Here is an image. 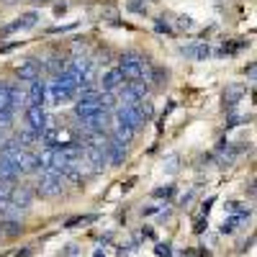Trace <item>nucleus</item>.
Listing matches in <instances>:
<instances>
[{
    "label": "nucleus",
    "instance_id": "nucleus-1",
    "mask_svg": "<svg viewBox=\"0 0 257 257\" xmlns=\"http://www.w3.org/2000/svg\"><path fill=\"white\" fill-rule=\"evenodd\" d=\"M118 72H121L123 80H128V82H142V80H147L149 67H147L144 57H139V54H134V52H128V54H123L121 62H118Z\"/></svg>",
    "mask_w": 257,
    "mask_h": 257
},
{
    "label": "nucleus",
    "instance_id": "nucleus-2",
    "mask_svg": "<svg viewBox=\"0 0 257 257\" xmlns=\"http://www.w3.org/2000/svg\"><path fill=\"white\" fill-rule=\"evenodd\" d=\"M62 190H64L62 175L52 173V170H44V173L39 175V180H36V193H39V196H44V198H57Z\"/></svg>",
    "mask_w": 257,
    "mask_h": 257
},
{
    "label": "nucleus",
    "instance_id": "nucleus-3",
    "mask_svg": "<svg viewBox=\"0 0 257 257\" xmlns=\"http://www.w3.org/2000/svg\"><path fill=\"white\" fill-rule=\"evenodd\" d=\"M144 98H147V85H142V82H128L121 88V105H132L134 108Z\"/></svg>",
    "mask_w": 257,
    "mask_h": 257
},
{
    "label": "nucleus",
    "instance_id": "nucleus-4",
    "mask_svg": "<svg viewBox=\"0 0 257 257\" xmlns=\"http://www.w3.org/2000/svg\"><path fill=\"white\" fill-rule=\"evenodd\" d=\"M98 113H103L98 98H80V100L75 103V116H77L80 121L93 118V116H98Z\"/></svg>",
    "mask_w": 257,
    "mask_h": 257
},
{
    "label": "nucleus",
    "instance_id": "nucleus-5",
    "mask_svg": "<svg viewBox=\"0 0 257 257\" xmlns=\"http://www.w3.org/2000/svg\"><path fill=\"white\" fill-rule=\"evenodd\" d=\"M26 121H29V128L31 132H44L47 128V113H44V105H29L26 108Z\"/></svg>",
    "mask_w": 257,
    "mask_h": 257
},
{
    "label": "nucleus",
    "instance_id": "nucleus-6",
    "mask_svg": "<svg viewBox=\"0 0 257 257\" xmlns=\"http://www.w3.org/2000/svg\"><path fill=\"white\" fill-rule=\"evenodd\" d=\"M11 206L13 208H29L31 203H34V190L29 188V185H16L13 190H11Z\"/></svg>",
    "mask_w": 257,
    "mask_h": 257
},
{
    "label": "nucleus",
    "instance_id": "nucleus-7",
    "mask_svg": "<svg viewBox=\"0 0 257 257\" xmlns=\"http://www.w3.org/2000/svg\"><path fill=\"white\" fill-rule=\"evenodd\" d=\"M116 121L123 123V126H128V128H134V132L144 123V121L139 118L137 108H132V105H118V108H116Z\"/></svg>",
    "mask_w": 257,
    "mask_h": 257
},
{
    "label": "nucleus",
    "instance_id": "nucleus-8",
    "mask_svg": "<svg viewBox=\"0 0 257 257\" xmlns=\"http://www.w3.org/2000/svg\"><path fill=\"white\" fill-rule=\"evenodd\" d=\"M100 88H103V93H113V90H121L123 88V75L118 72V67H111L108 72H103Z\"/></svg>",
    "mask_w": 257,
    "mask_h": 257
},
{
    "label": "nucleus",
    "instance_id": "nucleus-9",
    "mask_svg": "<svg viewBox=\"0 0 257 257\" xmlns=\"http://www.w3.org/2000/svg\"><path fill=\"white\" fill-rule=\"evenodd\" d=\"M39 75H41V64H39L36 59H26V62L18 64V77H21V80L34 82V80H39Z\"/></svg>",
    "mask_w": 257,
    "mask_h": 257
},
{
    "label": "nucleus",
    "instance_id": "nucleus-10",
    "mask_svg": "<svg viewBox=\"0 0 257 257\" xmlns=\"http://www.w3.org/2000/svg\"><path fill=\"white\" fill-rule=\"evenodd\" d=\"M44 98H47V85L41 80H34L29 85V93H26L29 105H44Z\"/></svg>",
    "mask_w": 257,
    "mask_h": 257
},
{
    "label": "nucleus",
    "instance_id": "nucleus-11",
    "mask_svg": "<svg viewBox=\"0 0 257 257\" xmlns=\"http://www.w3.org/2000/svg\"><path fill=\"white\" fill-rule=\"evenodd\" d=\"M103 152H105V160H108L111 165H123V160H126V147H118L116 142H105V147H103Z\"/></svg>",
    "mask_w": 257,
    "mask_h": 257
},
{
    "label": "nucleus",
    "instance_id": "nucleus-12",
    "mask_svg": "<svg viewBox=\"0 0 257 257\" xmlns=\"http://www.w3.org/2000/svg\"><path fill=\"white\" fill-rule=\"evenodd\" d=\"M132 139H134V128H128V126L113 121V139L111 142H116L118 147H128V144H132Z\"/></svg>",
    "mask_w": 257,
    "mask_h": 257
},
{
    "label": "nucleus",
    "instance_id": "nucleus-13",
    "mask_svg": "<svg viewBox=\"0 0 257 257\" xmlns=\"http://www.w3.org/2000/svg\"><path fill=\"white\" fill-rule=\"evenodd\" d=\"M18 175H21V167L16 165V162H11V160H0V183H13V180H18Z\"/></svg>",
    "mask_w": 257,
    "mask_h": 257
},
{
    "label": "nucleus",
    "instance_id": "nucleus-14",
    "mask_svg": "<svg viewBox=\"0 0 257 257\" xmlns=\"http://www.w3.org/2000/svg\"><path fill=\"white\" fill-rule=\"evenodd\" d=\"M180 54H188L193 59H206L211 54V49L206 44H190V47H180Z\"/></svg>",
    "mask_w": 257,
    "mask_h": 257
},
{
    "label": "nucleus",
    "instance_id": "nucleus-15",
    "mask_svg": "<svg viewBox=\"0 0 257 257\" xmlns=\"http://www.w3.org/2000/svg\"><path fill=\"white\" fill-rule=\"evenodd\" d=\"M39 157L34 152H29V149H24V160H21V173H31V170H39Z\"/></svg>",
    "mask_w": 257,
    "mask_h": 257
},
{
    "label": "nucleus",
    "instance_id": "nucleus-16",
    "mask_svg": "<svg viewBox=\"0 0 257 257\" xmlns=\"http://www.w3.org/2000/svg\"><path fill=\"white\" fill-rule=\"evenodd\" d=\"M36 21H39V13H26L21 21L11 24V26H8V31H16V29H31V26H36Z\"/></svg>",
    "mask_w": 257,
    "mask_h": 257
},
{
    "label": "nucleus",
    "instance_id": "nucleus-17",
    "mask_svg": "<svg viewBox=\"0 0 257 257\" xmlns=\"http://www.w3.org/2000/svg\"><path fill=\"white\" fill-rule=\"evenodd\" d=\"M242 93H244V88H242V85H231V88H226V93H224V103H226V105L239 103Z\"/></svg>",
    "mask_w": 257,
    "mask_h": 257
},
{
    "label": "nucleus",
    "instance_id": "nucleus-18",
    "mask_svg": "<svg viewBox=\"0 0 257 257\" xmlns=\"http://www.w3.org/2000/svg\"><path fill=\"white\" fill-rule=\"evenodd\" d=\"M36 132H31V128H24V132H18V137H16V142H18V147L21 149H26V147H31L34 142H36Z\"/></svg>",
    "mask_w": 257,
    "mask_h": 257
},
{
    "label": "nucleus",
    "instance_id": "nucleus-19",
    "mask_svg": "<svg viewBox=\"0 0 257 257\" xmlns=\"http://www.w3.org/2000/svg\"><path fill=\"white\" fill-rule=\"evenodd\" d=\"M0 111H13V105H11V88H6V85H0Z\"/></svg>",
    "mask_w": 257,
    "mask_h": 257
},
{
    "label": "nucleus",
    "instance_id": "nucleus-20",
    "mask_svg": "<svg viewBox=\"0 0 257 257\" xmlns=\"http://www.w3.org/2000/svg\"><path fill=\"white\" fill-rule=\"evenodd\" d=\"M128 11H134V13H144V11H147V3H142V0H128Z\"/></svg>",
    "mask_w": 257,
    "mask_h": 257
},
{
    "label": "nucleus",
    "instance_id": "nucleus-21",
    "mask_svg": "<svg viewBox=\"0 0 257 257\" xmlns=\"http://www.w3.org/2000/svg\"><path fill=\"white\" fill-rule=\"evenodd\" d=\"M11 118H13V111H0V128L11 126Z\"/></svg>",
    "mask_w": 257,
    "mask_h": 257
},
{
    "label": "nucleus",
    "instance_id": "nucleus-22",
    "mask_svg": "<svg viewBox=\"0 0 257 257\" xmlns=\"http://www.w3.org/2000/svg\"><path fill=\"white\" fill-rule=\"evenodd\" d=\"M178 26L180 29H190L193 26V18L190 16H178Z\"/></svg>",
    "mask_w": 257,
    "mask_h": 257
},
{
    "label": "nucleus",
    "instance_id": "nucleus-23",
    "mask_svg": "<svg viewBox=\"0 0 257 257\" xmlns=\"http://www.w3.org/2000/svg\"><path fill=\"white\" fill-rule=\"evenodd\" d=\"M6 231L11 234V237H13V234H18L21 231V224H16V221H8V226H6Z\"/></svg>",
    "mask_w": 257,
    "mask_h": 257
},
{
    "label": "nucleus",
    "instance_id": "nucleus-24",
    "mask_svg": "<svg viewBox=\"0 0 257 257\" xmlns=\"http://www.w3.org/2000/svg\"><path fill=\"white\" fill-rule=\"evenodd\" d=\"M170 193H173V188H157V190H155V196H157V198H162V196L167 198Z\"/></svg>",
    "mask_w": 257,
    "mask_h": 257
},
{
    "label": "nucleus",
    "instance_id": "nucleus-25",
    "mask_svg": "<svg viewBox=\"0 0 257 257\" xmlns=\"http://www.w3.org/2000/svg\"><path fill=\"white\" fill-rule=\"evenodd\" d=\"M157 254H160V257H170V247H167V244H165V247H157Z\"/></svg>",
    "mask_w": 257,
    "mask_h": 257
},
{
    "label": "nucleus",
    "instance_id": "nucleus-26",
    "mask_svg": "<svg viewBox=\"0 0 257 257\" xmlns=\"http://www.w3.org/2000/svg\"><path fill=\"white\" fill-rule=\"evenodd\" d=\"M178 157H170V165H167V170H170V173H175V170H178Z\"/></svg>",
    "mask_w": 257,
    "mask_h": 257
},
{
    "label": "nucleus",
    "instance_id": "nucleus-27",
    "mask_svg": "<svg viewBox=\"0 0 257 257\" xmlns=\"http://www.w3.org/2000/svg\"><path fill=\"white\" fill-rule=\"evenodd\" d=\"M93 257H103V249H95V254Z\"/></svg>",
    "mask_w": 257,
    "mask_h": 257
},
{
    "label": "nucleus",
    "instance_id": "nucleus-28",
    "mask_svg": "<svg viewBox=\"0 0 257 257\" xmlns=\"http://www.w3.org/2000/svg\"><path fill=\"white\" fill-rule=\"evenodd\" d=\"M0 144H3V137H0Z\"/></svg>",
    "mask_w": 257,
    "mask_h": 257
}]
</instances>
